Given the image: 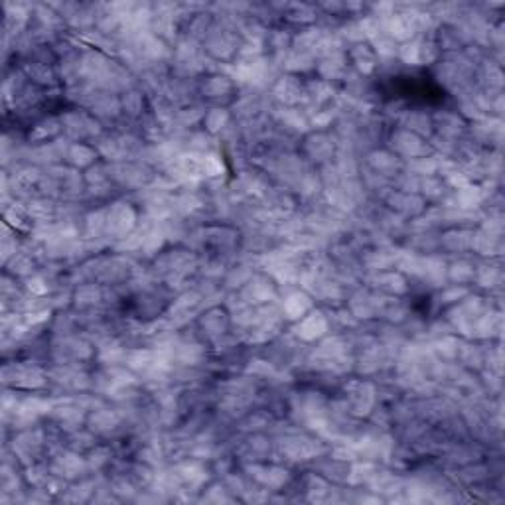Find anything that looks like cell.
I'll list each match as a JSON object with an SVG mask.
<instances>
[{
	"label": "cell",
	"mask_w": 505,
	"mask_h": 505,
	"mask_svg": "<svg viewBox=\"0 0 505 505\" xmlns=\"http://www.w3.org/2000/svg\"><path fill=\"white\" fill-rule=\"evenodd\" d=\"M26 74H28V77L32 81H36L40 85H56V79H58L56 74L48 67V63H28L26 65Z\"/></svg>",
	"instance_id": "f546056e"
},
{
	"label": "cell",
	"mask_w": 505,
	"mask_h": 505,
	"mask_svg": "<svg viewBox=\"0 0 505 505\" xmlns=\"http://www.w3.org/2000/svg\"><path fill=\"white\" fill-rule=\"evenodd\" d=\"M349 58H351V63H354V67L358 69L359 74L363 75H370L373 69H375V65H377V56H375V51L371 46H365L363 42L361 44H356L354 48L349 49Z\"/></svg>",
	"instance_id": "9a60e30c"
},
{
	"label": "cell",
	"mask_w": 505,
	"mask_h": 505,
	"mask_svg": "<svg viewBox=\"0 0 505 505\" xmlns=\"http://www.w3.org/2000/svg\"><path fill=\"white\" fill-rule=\"evenodd\" d=\"M274 97L279 99L283 105H302L304 99H306V85L300 83V79L295 77V75H286V77H281L276 81V85L272 89Z\"/></svg>",
	"instance_id": "8992f818"
},
{
	"label": "cell",
	"mask_w": 505,
	"mask_h": 505,
	"mask_svg": "<svg viewBox=\"0 0 505 505\" xmlns=\"http://www.w3.org/2000/svg\"><path fill=\"white\" fill-rule=\"evenodd\" d=\"M420 190L424 192V196L431 197V199H440L446 194V182L440 178L429 176V178L420 180Z\"/></svg>",
	"instance_id": "d6a6232c"
},
{
	"label": "cell",
	"mask_w": 505,
	"mask_h": 505,
	"mask_svg": "<svg viewBox=\"0 0 505 505\" xmlns=\"http://www.w3.org/2000/svg\"><path fill=\"white\" fill-rule=\"evenodd\" d=\"M241 298L245 300L247 304L259 308L260 304H269L274 298V284H272L271 279L260 276V274L259 276H251L249 283L243 286Z\"/></svg>",
	"instance_id": "5b68a950"
},
{
	"label": "cell",
	"mask_w": 505,
	"mask_h": 505,
	"mask_svg": "<svg viewBox=\"0 0 505 505\" xmlns=\"http://www.w3.org/2000/svg\"><path fill=\"white\" fill-rule=\"evenodd\" d=\"M233 83L229 77H222V75H213L206 83H204V95L210 99H220L227 93H231Z\"/></svg>",
	"instance_id": "83f0119b"
},
{
	"label": "cell",
	"mask_w": 505,
	"mask_h": 505,
	"mask_svg": "<svg viewBox=\"0 0 505 505\" xmlns=\"http://www.w3.org/2000/svg\"><path fill=\"white\" fill-rule=\"evenodd\" d=\"M389 206L397 210L399 213H405V215H419L420 211L424 210V201L420 199L417 194H408V192H391L387 197Z\"/></svg>",
	"instance_id": "7c38bea8"
},
{
	"label": "cell",
	"mask_w": 505,
	"mask_h": 505,
	"mask_svg": "<svg viewBox=\"0 0 505 505\" xmlns=\"http://www.w3.org/2000/svg\"><path fill=\"white\" fill-rule=\"evenodd\" d=\"M403 126L405 131H411L415 135L427 136L432 133V119L427 113L420 111H405L403 113Z\"/></svg>",
	"instance_id": "ac0fdd59"
},
{
	"label": "cell",
	"mask_w": 505,
	"mask_h": 505,
	"mask_svg": "<svg viewBox=\"0 0 505 505\" xmlns=\"http://www.w3.org/2000/svg\"><path fill=\"white\" fill-rule=\"evenodd\" d=\"M438 172V160L432 158V156H422V158H413V160L407 162V174L411 176H434Z\"/></svg>",
	"instance_id": "f1b7e54d"
},
{
	"label": "cell",
	"mask_w": 505,
	"mask_h": 505,
	"mask_svg": "<svg viewBox=\"0 0 505 505\" xmlns=\"http://www.w3.org/2000/svg\"><path fill=\"white\" fill-rule=\"evenodd\" d=\"M312 308V302H310V296L306 292H290L283 300V318L286 320H300L302 316H306V312Z\"/></svg>",
	"instance_id": "8fae6325"
},
{
	"label": "cell",
	"mask_w": 505,
	"mask_h": 505,
	"mask_svg": "<svg viewBox=\"0 0 505 505\" xmlns=\"http://www.w3.org/2000/svg\"><path fill=\"white\" fill-rule=\"evenodd\" d=\"M391 147L399 154V156H405V158H422L427 156L429 147L427 142L420 138L419 135L411 133V131H397L391 138Z\"/></svg>",
	"instance_id": "277c9868"
},
{
	"label": "cell",
	"mask_w": 505,
	"mask_h": 505,
	"mask_svg": "<svg viewBox=\"0 0 505 505\" xmlns=\"http://www.w3.org/2000/svg\"><path fill=\"white\" fill-rule=\"evenodd\" d=\"M371 283L375 288H381L383 292L389 295H403L407 290V281L401 272L377 271L371 276Z\"/></svg>",
	"instance_id": "4fadbf2b"
},
{
	"label": "cell",
	"mask_w": 505,
	"mask_h": 505,
	"mask_svg": "<svg viewBox=\"0 0 505 505\" xmlns=\"http://www.w3.org/2000/svg\"><path fill=\"white\" fill-rule=\"evenodd\" d=\"M306 152L312 160L316 162H330V158L333 156V142L324 135H316L312 136L306 144Z\"/></svg>",
	"instance_id": "ffe728a7"
},
{
	"label": "cell",
	"mask_w": 505,
	"mask_h": 505,
	"mask_svg": "<svg viewBox=\"0 0 505 505\" xmlns=\"http://www.w3.org/2000/svg\"><path fill=\"white\" fill-rule=\"evenodd\" d=\"M227 123H229V113L225 111V109H220V107L210 109V111L206 113V117H204L206 131H208L210 135H217V133H222L223 129L227 126Z\"/></svg>",
	"instance_id": "4dcf8cb0"
},
{
	"label": "cell",
	"mask_w": 505,
	"mask_h": 505,
	"mask_svg": "<svg viewBox=\"0 0 505 505\" xmlns=\"http://www.w3.org/2000/svg\"><path fill=\"white\" fill-rule=\"evenodd\" d=\"M377 466L371 462V460H365V462H358V464H354L349 472H347V476H345V480L347 483H351V486H361V483H370L371 478L375 476V472H377Z\"/></svg>",
	"instance_id": "cb8c5ba5"
},
{
	"label": "cell",
	"mask_w": 505,
	"mask_h": 505,
	"mask_svg": "<svg viewBox=\"0 0 505 505\" xmlns=\"http://www.w3.org/2000/svg\"><path fill=\"white\" fill-rule=\"evenodd\" d=\"M136 229V213L129 204H113L107 210V235L124 239Z\"/></svg>",
	"instance_id": "6da1fadb"
},
{
	"label": "cell",
	"mask_w": 505,
	"mask_h": 505,
	"mask_svg": "<svg viewBox=\"0 0 505 505\" xmlns=\"http://www.w3.org/2000/svg\"><path fill=\"white\" fill-rule=\"evenodd\" d=\"M251 478L259 481L260 486L265 488H271V490H279L283 488L284 483L288 481V472L279 466H259V464H253V466H247Z\"/></svg>",
	"instance_id": "ba28073f"
},
{
	"label": "cell",
	"mask_w": 505,
	"mask_h": 505,
	"mask_svg": "<svg viewBox=\"0 0 505 505\" xmlns=\"http://www.w3.org/2000/svg\"><path fill=\"white\" fill-rule=\"evenodd\" d=\"M347 58L344 56V51H336V53H328L320 60V63H316L318 72L324 77V81H332L336 77L345 74V67H347Z\"/></svg>",
	"instance_id": "5bb4252c"
},
{
	"label": "cell",
	"mask_w": 505,
	"mask_h": 505,
	"mask_svg": "<svg viewBox=\"0 0 505 505\" xmlns=\"http://www.w3.org/2000/svg\"><path fill=\"white\" fill-rule=\"evenodd\" d=\"M283 67L288 72H308L312 67H316L314 56L302 49H290L286 56H283Z\"/></svg>",
	"instance_id": "d6986e66"
},
{
	"label": "cell",
	"mask_w": 505,
	"mask_h": 505,
	"mask_svg": "<svg viewBox=\"0 0 505 505\" xmlns=\"http://www.w3.org/2000/svg\"><path fill=\"white\" fill-rule=\"evenodd\" d=\"M472 237H474V231H470V229H452L440 239V245L448 251L462 253V251L472 249Z\"/></svg>",
	"instance_id": "44dd1931"
},
{
	"label": "cell",
	"mask_w": 505,
	"mask_h": 505,
	"mask_svg": "<svg viewBox=\"0 0 505 505\" xmlns=\"http://www.w3.org/2000/svg\"><path fill=\"white\" fill-rule=\"evenodd\" d=\"M201 326H204V330L211 336H222L225 332V328H227V318H225V314H223L222 310L217 308H211L204 318H201Z\"/></svg>",
	"instance_id": "1f68e13d"
},
{
	"label": "cell",
	"mask_w": 505,
	"mask_h": 505,
	"mask_svg": "<svg viewBox=\"0 0 505 505\" xmlns=\"http://www.w3.org/2000/svg\"><path fill=\"white\" fill-rule=\"evenodd\" d=\"M62 129V119H44L42 123H38L34 126V131H30V140L34 142H44L48 138H53V136L60 133Z\"/></svg>",
	"instance_id": "4316f807"
},
{
	"label": "cell",
	"mask_w": 505,
	"mask_h": 505,
	"mask_svg": "<svg viewBox=\"0 0 505 505\" xmlns=\"http://www.w3.org/2000/svg\"><path fill=\"white\" fill-rule=\"evenodd\" d=\"M370 164L373 172L379 176H393L401 170V160L393 152H373L370 154Z\"/></svg>",
	"instance_id": "2e32d148"
},
{
	"label": "cell",
	"mask_w": 505,
	"mask_h": 505,
	"mask_svg": "<svg viewBox=\"0 0 505 505\" xmlns=\"http://www.w3.org/2000/svg\"><path fill=\"white\" fill-rule=\"evenodd\" d=\"M281 452L288 460L295 462H304V460H312V458L322 456L326 452L324 444L314 438H306V436H286L281 442Z\"/></svg>",
	"instance_id": "7a4b0ae2"
},
{
	"label": "cell",
	"mask_w": 505,
	"mask_h": 505,
	"mask_svg": "<svg viewBox=\"0 0 505 505\" xmlns=\"http://www.w3.org/2000/svg\"><path fill=\"white\" fill-rule=\"evenodd\" d=\"M65 158L72 162L75 168H83V166H91L97 160V150L85 147V144H72Z\"/></svg>",
	"instance_id": "484cf974"
},
{
	"label": "cell",
	"mask_w": 505,
	"mask_h": 505,
	"mask_svg": "<svg viewBox=\"0 0 505 505\" xmlns=\"http://www.w3.org/2000/svg\"><path fill=\"white\" fill-rule=\"evenodd\" d=\"M434 124L438 129V136L450 138V140H454L464 131L462 119L458 115H454V113H440V115H436L434 117Z\"/></svg>",
	"instance_id": "e0dca14e"
},
{
	"label": "cell",
	"mask_w": 505,
	"mask_h": 505,
	"mask_svg": "<svg viewBox=\"0 0 505 505\" xmlns=\"http://www.w3.org/2000/svg\"><path fill=\"white\" fill-rule=\"evenodd\" d=\"M121 417L115 413V411H107V408H97L91 417H89V424H91V431L95 432H109L115 427H119Z\"/></svg>",
	"instance_id": "603a6c76"
},
{
	"label": "cell",
	"mask_w": 505,
	"mask_h": 505,
	"mask_svg": "<svg viewBox=\"0 0 505 505\" xmlns=\"http://www.w3.org/2000/svg\"><path fill=\"white\" fill-rule=\"evenodd\" d=\"M466 296H468V288L454 284V286H448V288H444L442 292H440L438 304H454V302H460Z\"/></svg>",
	"instance_id": "d590c367"
},
{
	"label": "cell",
	"mask_w": 505,
	"mask_h": 505,
	"mask_svg": "<svg viewBox=\"0 0 505 505\" xmlns=\"http://www.w3.org/2000/svg\"><path fill=\"white\" fill-rule=\"evenodd\" d=\"M14 371L13 377H4L6 383H13L14 387H20V389H38V387H44V375L42 371L36 367H28V365H8Z\"/></svg>",
	"instance_id": "9c48e42d"
},
{
	"label": "cell",
	"mask_w": 505,
	"mask_h": 505,
	"mask_svg": "<svg viewBox=\"0 0 505 505\" xmlns=\"http://www.w3.org/2000/svg\"><path fill=\"white\" fill-rule=\"evenodd\" d=\"M101 300V290H99L95 284H89V286H79L77 295H75V302L79 306H93Z\"/></svg>",
	"instance_id": "e575fe53"
},
{
	"label": "cell",
	"mask_w": 505,
	"mask_h": 505,
	"mask_svg": "<svg viewBox=\"0 0 505 505\" xmlns=\"http://www.w3.org/2000/svg\"><path fill=\"white\" fill-rule=\"evenodd\" d=\"M474 279H478V283H480L481 286L492 288V286H495V284L502 281V269H499V267H493V265H486V267L476 269Z\"/></svg>",
	"instance_id": "836d02e7"
},
{
	"label": "cell",
	"mask_w": 505,
	"mask_h": 505,
	"mask_svg": "<svg viewBox=\"0 0 505 505\" xmlns=\"http://www.w3.org/2000/svg\"><path fill=\"white\" fill-rule=\"evenodd\" d=\"M371 488L373 492L381 493H397L403 490V480L399 476H395L391 472H375V476L371 478Z\"/></svg>",
	"instance_id": "7402d4cb"
},
{
	"label": "cell",
	"mask_w": 505,
	"mask_h": 505,
	"mask_svg": "<svg viewBox=\"0 0 505 505\" xmlns=\"http://www.w3.org/2000/svg\"><path fill=\"white\" fill-rule=\"evenodd\" d=\"M28 290L32 292V296L46 295L49 290L48 281L42 279V276H32V279H28Z\"/></svg>",
	"instance_id": "74e56055"
},
{
	"label": "cell",
	"mask_w": 505,
	"mask_h": 505,
	"mask_svg": "<svg viewBox=\"0 0 505 505\" xmlns=\"http://www.w3.org/2000/svg\"><path fill=\"white\" fill-rule=\"evenodd\" d=\"M87 466L89 464L79 454L67 452V454H62V456L56 458V462L51 466V472L56 476H62V478H77V476H81L85 472Z\"/></svg>",
	"instance_id": "30bf717a"
},
{
	"label": "cell",
	"mask_w": 505,
	"mask_h": 505,
	"mask_svg": "<svg viewBox=\"0 0 505 505\" xmlns=\"http://www.w3.org/2000/svg\"><path fill=\"white\" fill-rule=\"evenodd\" d=\"M328 332V318L320 310H312L308 316H302L296 324L295 333L304 342H314Z\"/></svg>",
	"instance_id": "52a82bcc"
},
{
	"label": "cell",
	"mask_w": 505,
	"mask_h": 505,
	"mask_svg": "<svg viewBox=\"0 0 505 505\" xmlns=\"http://www.w3.org/2000/svg\"><path fill=\"white\" fill-rule=\"evenodd\" d=\"M476 267L468 260H456L450 267H446V279L456 284H466L474 279Z\"/></svg>",
	"instance_id": "d4e9b609"
},
{
	"label": "cell",
	"mask_w": 505,
	"mask_h": 505,
	"mask_svg": "<svg viewBox=\"0 0 505 505\" xmlns=\"http://www.w3.org/2000/svg\"><path fill=\"white\" fill-rule=\"evenodd\" d=\"M347 393V413L354 417H365L370 415L373 403H375V391L370 383L349 381L345 385Z\"/></svg>",
	"instance_id": "3957f363"
},
{
	"label": "cell",
	"mask_w": 505,
	"mask_h": 505,
	"mask_svg": "<svg viewBox=\"0 0 505 505\" xmlns=\"http://www.w3.org/2000/svg\"><path fill=\"white\" fill-rule=\"evenodd\" d=\"M121 105H123V109L129 115H138V113L142 111V95L136 93V91H126L123 101H121Z\"/></svg>",
	"instance_id": "8d00e7d4"
}]
</instances>
